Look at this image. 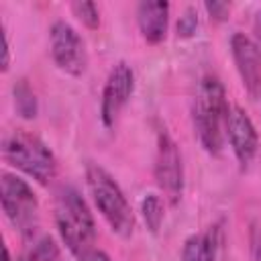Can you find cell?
<instances>
[{"label": "cell", "mask_w": 261, "mask_h": 261, "mask_svg": "<svg viewBox=\"0 0 261 261\" xmlns=\"http://www.w3.org/2000/svg\"><path fill=\"white\" fill-rule=\"evenodd\" d=\"M226 92L218 75L206 73L200 77L192 102V120L196 137L208 155L218 157L224 145V126L228 114Z\"/></svg>", "instance_id": "cell-1"}, {"label": "cell", "mask_w": 261, "mask_h": 261, "mask_svg": "<svg viewBox=\"0 0 261 261\" xmlns=\"http://www.w3.org/2000/svg\"><path fill=\"white\" fill-rule=\"evenodd\" d=\"M55 226L61 243L75 257L94 249L96 222L84 196L73 186L59 188L55 196Z\"/></svg>", "instance_id": "cell-2"}, {"label": "cell", "mask_w": 261, "mask_h": 261, "mask_svg": "<svg viewBox=\"0 0 261 261\" xmlns=\"http://www.w3.org/2000/svg\"><path fill=\"white\" fill-rule=\"evenodd\" d=\"M2 157L8 165L41 186H49L57 175V159L53 151L29 130L14 128L6 133L2 139Z\"/></svg>", "instance_id": "cell-3"}, {"label": "cell", "mask_w": 261, "mask_h": 261, "mask_svg": "<svg viewBox=\"0 0 261 261\" xmlns=\"http://www.w3.org/2000/svg\"><path fill=\"white\" fill-rule=\"evenodd\" d=\"M86 184L88 192L94 200V206L102 214V218L108 222L110 230L118 237L126 239L133 234L135 228V212L118 186V181L98 163L86 165Z\"/></svg>", "instance_id": "cell-4"}, {"label": "cell", "mask_w": 261, "mask_h": 261, "mask_svg": "<svg viewBox=\"0 0 261 261\" xmlns=\"http://www.w3.org/2000/svg\"><path fill=\"white\" fill-rule=\"evenodd\" d=\"M0 204L6 220L24 239L33 237L39 226V200L27 179L16 173L2 171L0 175Z\"/></svg>", "instance_id": "cell-5"}, {"label": "cell", "mask_w": 261, "mask_h": 261, "mask_svg": "<svg viewBox=\"0 0 261 261\" xmlns=\"http://www.w3.org/2000/svg\"><path fill=\"white\" fill-rule=\"evenodd\" d=\"M153 173L159 190L163 192V198L175 206L184 196V161L177 143L165 128H159L157 133Z\"/></svg>", "instance_id": "cell-6"}, {"label": "cell", "mask_w": 261, "mask_h": 261, "mask_svg": "<svg viewBox=\"0 0 261 261\" xmlns=\"http://www.w3.org/2000/svg\"><path fill=\"white\" fill-rule=\"evenodd\" d=\"M49 51L55 65L71 75L80 77L88 69V49L82 35L65 20H55L49 27Z\"/></svg>", "instance_id": "cell-7"}, {"label": "cell", "mask_w": 261, "mask_h": 261, "mask_svg": "<svg viewBox=\"0 0 261 261\" xmlns=\"http://www.w3.org/2000/svg\"><path fill=\"white\" fill-rule=\"evenodd\" d=\"M135 92V71L126 61H118L108 71V77L100 96V120L106 128H112L128 104Z\"/></svg>", "instance_id": "cell-8"}, {"label": "cell", "mask_w": 261, "mask_h": 261, "mask_svg": "<svg viewBox=\"0 0 261 261\" xmlns=\"http://www.w3.org/2000/svg\"><path fill=\"white\" fill-rule=\"evenodd\" d=\"M224 139L228 141L239 165L245 169L253 163L257 151H259V135L251 120V116L241 106H230L226 114V126H224Z\"/></svg>", "instance_id": "cell-9"}, {"label": "cell", "mask_w": 261, "mask_h": 261, "mask_svg": "<svg viewBox=\"0 0 261 261\" xmlns=\"http://www.w3.org/2000/svg\"><path fill=\"white\" fill-rule=\"evenodd\" d=\"M230 55L243 88L253 100L261 98V51L257 43L245 33L237 31L230 37Z\"/></svg>", "instance_id": "cell-10"}, {"label": "cell", "mask_w": 261, "mask_h": 261, "mask_svg": "<svg viewBox=\"0 0 261 261\" xmlns=\"http://www.w3.org/2000/svg\"><path fill=\"white\" fill-rule=\"evenodd\" d=\"M137 24L149 45H159L167 35L169 4L163 0H143L137 4Z\"/></svg>", "instance_id": "cell-11"}, {"label": "cell", "mask_w": 261, "mask_h": 261, "mask_svg": "<svg viewBox=\"0 0 261 261\" xmlns=\"http://www.w3.org/2000/svg\"><path fill=\"white\" fill-rule=\"evenodd\" d=\"M218 230L216 228H208L196 234H190L184 241L181 253H179V261H216V253H218Z\"/></svg>", "instance_id": "cell-12"}, {"label": "cell", "mask_w": 261, "mask_h": 261, "mask_svg": "<svg viewBox=\"0 0 261 261\" xmlns=\"http://www.w3.org/2000/svg\"><path fill=\"white\" fill-rule=\"evenodd\" d=\"M18 261H61V251L53 237L43 234L24 247Z\"/></svg>", "instance_id": "cell-13"}, {"label": "cell", "mask_w": 261, "mask_h": 261, "mask_svg": "<svg viewBox=\"0 0 261 261\" xmlns=\"http://www.w3.org/2000/svg\"><path fill=\"white\" fill-rule=\"evenodd\" d=\"M12 98H14V108L18 112V116L27 118V120H33L39 112V102H37V96L33 92V88L29 86L27 80H16L14 86H12Z\"/></svg>", "instance_id": "cell-14"}, {"label": "cell", "mask_w": 261, "mask_h": 261, "mask_svg": "<svg viewBox=\"0 0 261 261\" xmlns=\"http://www.w3.org/2000/svg\"><path fill=\"white\" fill-rule=\"evenodd\" d=\"M163 200L165 198H161L159 194H147L141 200V216H143V222H145V226L149 228L151 234H157L163 226V220H165Z\"/></svg>", "instance_id": "cell-15"}, {"label": "cell", "mask_w": 261, "mask_h": 261, "mask_svg": "<svg viewBox=\"0 0 261 261\" xmlns=\"http://www.w3.org/2000/svg\"><path fill=\"white\" fill-rule=\"evenodd\" d=\"M71 10L77 16V20H82V24H86L88 29L100 27V10L94 2H73Z\"/></svg>", "instance_id": "cell-16"}, {"label": "cell", "mask_w": 261, "mask_h": 261, "mask_svg": "<svg viewBox=\"0 0 261 261\" xmlns=\"http://www.w3.org/2000/svg\"><path fill=\"white\" fill-rule=\"evenodd\" d=\"M198 24H200V18H198V10L194 6L186 8L184 14L179 16L177 20V37L179 39H190L196 35L198 31Z\"/></svg>", "instance_id": "cell-17"}, {"label": "cell", "mask_w": 261, "mask_h": 261, "mask_svg": "<svg viewBox=\"0 0 261 261\" xmlns=\"http://www.w3.org/2000/svg\"><path fill=\"white\" fill-rule=\"evenodd\" d=\"M204 10H206L208 16H210L212 20H216V22H224V20H228V16H230V4H226V2H216V0L206 2V4H204Z\"/></svg>", "instance_id": "cell-18"}, {"label": "cell", "mask_w": 261, "mask_h": 261, "mask_svg": "<svg viewBox=\"0 0 261 261\" xmlns=\"http://www.w3.org/2000/svg\"><path fill=\"white\" fill-rule=\"evenodd\" d=\"M249 249H251V259L253 261H261V226L259 224H251Z\"/></svg>", "instance_id": "cell-19"}, {"label": "cell", "mask_w": 261, "mask_h": 261, "mask_svg": "<svg viewBox=\"0 0 261 261\" xmlns=\"http://www.w3.org/2000/svg\"><path fill=\"white\" fill-rule=\"evenodd\" d=\"M77 261H112V259L104 251H100V249H90L84 255H80Z\"/></svg>", "instance_id": "cell-20"}, {"label": "cell", "mask_w": 261, "mask_h": 261, "mask_svg": "<svg viewBox=\"0 0 261 261\" xmlns=\"http://www.w3.org/2000/svg\"><path fill=\"white\" fill-rule=\"evenodd\" d=\"M2 43H4V47H2V71H8V67H10V41H8V33L6 31H2Z\"/></svg>", "instance_id": "cell-21"}, {"label": "cell", "mask_w": 261, "mask_h": 261, "mask_svg": "<svg viewBox=\"0 0 261 261\" xmlns=\"http://www.w3.org/2000/svg\"><path fill=\"white\" fill-rule=\"evenodd\" d=\"M255 33H257V41H259V51H261V10L255 14Z\"/></svg>", "instance_id": "cell-22"}, {"label": "cell", "mask_w": 261, "mask_h": 261, "mask_svg": "<svg viewBox=\"0 0 261 261\" xmlns=\"http://www.w3.org/2000/svg\"><path fill=\"white\" fill-rule=\"evenodd\" d=\"M4 261H12V259H10V253H8L6 247H4Z\"/></svg>", "instance_id": "cell-23"}]
</instances>
